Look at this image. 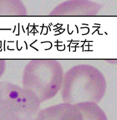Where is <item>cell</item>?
Here are the masks:
<instances>
[{"instance_id":"3","label":"cell","mask_w":117,"mask_h":120,"mask_svg":"<svg viewBox=\"0 0 117 120\" xmlns=\"http://www.w3.org/2000/svg\"><path fill=\"white\" fill-rule=\"evenodd\" d=\"M37 120H107L105 112L94 102L62 103L43 110Z\"/></svg>"},{"instance_id":"2","label":"cell","mask_w":117,"mask_h":120,"mask_svg":"<svg viewBox=\"0 0 117 120\" xmlns=\"http://www.w3.org/2000/svg\"><path fill=\"white\" fill-rule=\"evenodd\" d=\"M39 107L31 92L13 85L0 87V120H37Z\"/></svg>"},{"instance_id":"1","label":"cell","mask_w":117,"mask_h":120,"mask_svg":"<svg viewBox=\"0 0 117 120\" xmlns=\"http://www.w3.org/2000/svg\"><path fill=\"white\" fill-rule=\"evenodd\" d=\"M106 90L103 74L96 67L80 65L68 71L63 78L62 95L65 103L76 105L83 102L97 103Z\"/></svg>"},{"instance_id":"4","label":"cell","mask_w":117,"mask_h":120,"mask_svg":"<svg viewBox=\"0 0 117 120\" xmlns=\"http://www.w3.org/2000/svg\"><path fill=\"white\" fill-rule=\"evenodd\" d=\"M101 8V4L93 1H70L60 7L58 14L67 16H96Z\"/></svg>"},{"instance_id":"5","label":"cell","mask_w":117,"mask_h":120,"mask_svg":"<svg viewBox=\"0 0 117 120\" xmlns=\"http://www.w3.org/2000/svg\"><path fill=\"white\" fill-rule=\"evenodd\" d=\"M106 61L109 64L113 65H117V59H106Z\"/></svg>"}]
</instances>
